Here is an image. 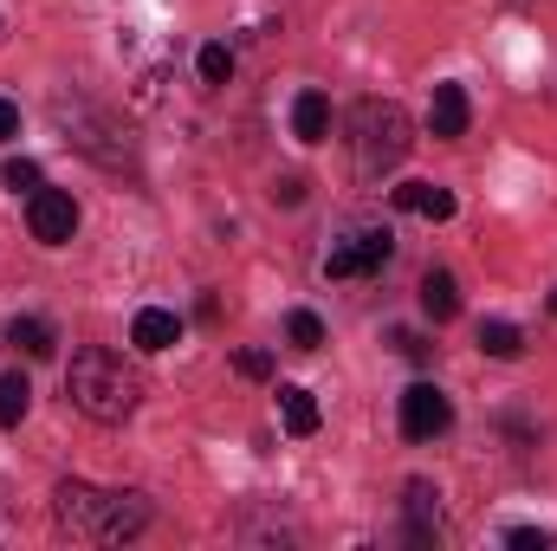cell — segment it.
Returning a JSON list of instances; mask_svg holds the SVG:
<instances>
[{
  "label": "cell",
  "instance_id": "obj_1",
  "mask_svg": "<svg viewBox=\"0 0 557 551\" xmlns=\"http://www.w3.org/2000/svg\"><path fill=\"white\" fill-rule=\"evenodd\" d=\"M52 500H59V526H65L72 539H104V546H117V539L149 532V500H143V493H104V487L65 480Z\"/></svg>",
  "mask_w": 557,
  "mask_h": 551
},
{
  "label": "cell",
  "instance_id": "obj_2",
  "mask_svg": "<svg viewBox=\"0 0 557 551\" xmlns=\"http://www.w3.org/2000/svg\"><path fill=\"white\" fill-rule=\"evenodd\" d=\"M65 396H72V409L91 415V421H124L137 409L143 383L117 351H78L72 370H65Z\"/></svg>",
  "mask_w": 557,
  "mask_h": 551
},
{
  "label": "cell",
  "instance_id": "obj_3",
  "mask_svg": "<svg viewBox=\"0 0 557 551\" xmlns=\"http://www.w3.org/2000/svg\"><path fill=\"white\" fill-rule=\"evenodd\" d=\"M350 156L363 175H383L409 156V111L389 105V98H363L357 118H350Z\"/></svg>",
  "mask_w": 557,
  "mask_h": 551
},
{
  "label": "cell",
  "instance_id": "obj_4",
  "mask_svg": "<svg viewBox=\"0 0 557 551\" xmlns=\"http://www.w3.org/2000/svg\"><path fill=\"white\" fill-rule=\"evenodd\" d=\"M389 254H396V234H389V228H350V234L331 241L324 273L331 279H370V273L389 267Z\"/></svg>",
  "mask_w": 557,
  "mask_h": 551
},
{
  "label": "cell",
  "instance_id": "obj_5",
  "mask_svg": "<svg viewBox=\"0 0 557 551\" xmlns=\"http://www.w3.org/2000/svg\"><path fill=\"white\" fill-rule=\"evenodd\" d=\"M26 228H33L39 247H65L78 234V201L65 188H33L26 195Z\"/></svg>",
  "mask_w": 557,
  "mask_h": 551
},
{
  "label": "cell",
  "instance_id": "obj_6",
  "mask_svg": "<svg viewBox=\"0 0 557 551\" xmlns=\"http://www.w3.org/2000/svg\"><path fill=\"white\" fill-rule=\"evenodd\" d=\"M447 421H454V403H447L434 383H409V390H403V434H409V441L447 434Z\"/></svg>",
  "mask_w": 557,
  "mask_h": 551
},
{
  "label": "cell",
  "instance_id": "obj_7",
  "mask_svg": "<svg viewBox=\"0 0 557 551\" xmlns=\"http://www.w3.org/2000/svg\"><path fill=\"white\" fill-rule=\"evenodd\" d=\"M428 131L441 143L467 137V91L460 85H434V105H428Z\"/></svg>",
  "mask_w": 557,
  "mask_h": 551
},
{
  "label": "cell",
  "instance_id": "obj_8",
  "mask_svg": "<svg viewBox=\"0 0 557 551\" xmlns=\"http://www.w3.org/2000/svg\"><path fill=\"white\" fill-rule=\"evenodd\" d=\"M175 338H182V318H175V311H162V305H143L137 325H131V344L149 351V357H156V351H169Z\"/></svg>",
  "mask_w": 557,
  "mask_h": 551
},
{
  "label": "cell",
  "instance_id": "obj_9",
  "mask_svg": "<svg viewBox=\"0 0 557 551\" xmlns=\"http://www.w3.org/2000/svg\"><path fill=\"white\" fill-rule=\"evenodd\" d=\"M292 137L298 143L331 137V98H324V91H298V98H292Z\"/></svg>",
  "mask_w": 557,
  "mask_h": 551
},
{
  "label": "cell",
  "instance_id": "obj_10",
  "mask_svg": "<svg viewBox=\"0 0 557 551\" xmlns=\"http://www.w3.org/2000/svg\"><path fill=\"white\" fill-rule=\"evenodd\" d=\"M441 493L428 487V480H409V539L428 546V539H441V506H434Z\"/></svg>",
  "mask_w": 557,
  "mask_h": 551
},
{
  "label": "cell",
  "instance_id": "obj_11",
  "mask_svg": "<svg viewBox=\"0 0 557 551\" xmlns=\"http://www.w3.org/2000/svg\"><path fill=\"white\" fill-rule=\"evenodd\" d=\"M396 208H409L421 221H447V215H454V195L434 188V182H403V188H396Z\"/></svg>",
  "mask_w": 557,
  "mask_h": 551
},
{
  "label": "cell",
  "instance_id": "obj_12",
  "mask_svg": "<svg viewBox=\"0 0 557 551\" xmlns=\"http://www.w3.org/2000/svg\"><path fill=\"white\" fill-rule=\"evenodd\" d=\"M421 311H428L434 325H447V318L460 311V285H454V273H428L421 279Z\"/></svg>",
  "mask_w": 557,
  "mask_h": 551
},
{
  "label": "cell",
  "instance_id": "obj_13",
  "mask_svg": "<svg viewBox=\"0 0 557 551\" xmlns=\"http://www.w3.org/2000/svg\"><path fill=\"white\" fill-rule=\"evenodd\" d=\"M7 344L26 351V357H52V325L46 318H13L7 325Z\"/></svg>",
  "mask_w": 557,
  "mask_h": 551
},
{
  "label": "cell",
  "instance_id": "obj_14",
  "mask_svg": "<svg viewBox=\"0 0 557 551\" xmlns=\"http://www.w3.org/2000/svg\"><path fill=\"white\" fill-rule=\"evenodd\" d=\"M26 409H33V383H26L20 370H7V377H0V428H20Z\"/></svg>",
  "mask_w": 557,
  "mask_h": 551
},
{
  "label": "cell",
  "instance_id": "obj_15",
  "mask_svg": "<svg viewBox=\"0 0 557 551\" xmlns=\"http://www.w3.org/2000/svg\"><path fill=\"white\" fill-rule=\"evenodd\" d=\"M278 409H285V428H292V434H311V428H318V403H311V390H298V383L278 390Z\"/></svg>",
  "mask_w": 557,
  "mask_h": 551
},
{
  "label": "cell",
  "instance_id": "obj_16",
  "mask_svg": "<svg viewBox=\"0 0 557 551\" xmlns=\"http://www.w3.org/2000/svg\"><path fill=\"white\" fill-rule=\"evenodd\" d=\"M480 351H486V357H519V351H525V338H519V325L486 318V325H480Z\"/></svg>",
  "mask_w": 557,
  "mask_h": 551
},
{
  "label": "cell",
  "instance_id": "obj_17",
  "mask_svg": "<svg viewBox=\"0 0 557 551\" xmlns=\"http://www.w3.org/2000/svg\"><path fill=\"white\" fill-rule=\"evenodd\" d=\"M285 338H292V351H318V344H324L318 311H292V318H285Z\"/></svg>",
  "mask_w": 557,
  "mask_h": 551
},
{
  "label": "cell",
  "instance_id": "obj_18",
  "mask_svg": "<svg viewBox=\"0 0 557 551\" xmlns=\"http://www.w3.org/2000/svg\"><path fill=\"white\" fill-rule=\"evenodd\" d=\"M0 182H7L13 195H33V188H39V162H26V156H13V162L0 169Z\"/></svg>",
  "mask_w": 557,
  "mask_h": 551
},
{
  "label": "cell",
  "instance_id": "obj_19",
  "mask_svg": "<svg viewBox=\"0 0 557 551\" xmlns=\"http://www.w3.org/2000/svg\"><path fill=\"white\" fill-rule=\"evenodd\" d=\"M227 72H234V52L227 46H201V78L208 85H227Z\"/></svg>",
  "mask_w": 557,
  "mask_h": 551
},
{
  "label": "cell",
  "instance_id": "obj_20",
  "mask_svg": "<svg viewBox=\"0 0 557 551\" xmlns=\"http://www.w3.org/2000/svg\"><path fill=\"white\" fill-rule=\"evenodd\" d=\"M234 370L260 383V377H273V351H234Z\"/></svg>",
  "mask_w": 557,
  "mask_h": 551
},
{
  "label": "cell",
  "instance_id": "obj_21",
  "mask_svg": "<svg viewBox=\"0 0 557 551\" xmlns=\"http://www.w3.org/2000/svg\"><path fill=\"white\" fill-rule=\"evenodd\" d=\"M506 546H519V551H552V532H539V526H512V532H506Z\"/></svg>",
  "mask_w": 557,
  "mask_h": 551
},
{
  "label": "cell",
  "instance_id": "obj_22",
  "mask_svg": "<svg viewBox=\"0 0 557 551\" xmlns=\"http://www.w3.org/2000/svg\"><path fill=\"white\" fill-rule=\"evenodd\" d=\"M7 137H20V105H7V98H0V143Z\"/></svg>",
  "mask_w": 557,
  "mask_h": 551
},
{
  "label": "cell",
  "instance_id": "obj_23",
  "mask_svg": "<svg viewBox=\"0 0 557 551\" xmlns=\"http://www.w3.org/2000/svg\"><path fill=\"white\" fill-rule=\"evenodd\" d=\"M396 351H403V357H416V364L428 357V344H421L416 331H396Z\"/></svg>",
  "mask_w": 557,
  "mask_h": 551
},
{
  "label": "cell",
  "instance_id": "obj_24",
  "mask_svg": "<svg viewBox=\"0 0 557 551\" xmlns=\"http://www.w3.org/2000/svg\"><path fill=\"white\" fill-rule=\"evenodd\" d=\"M552 318H557V292H552Z\"/></svg>",
  "mask_w": 557,
  "mask_h": 551
}]
</instances>
